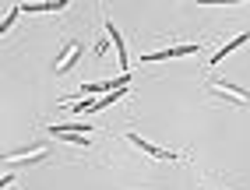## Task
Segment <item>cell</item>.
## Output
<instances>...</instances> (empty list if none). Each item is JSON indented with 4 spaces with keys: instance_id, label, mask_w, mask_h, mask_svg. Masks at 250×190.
I'll return each mask as SVG.
<instances>
[{
    "instance_id": "3",
    "label": "cell",
    "mask_w": 250,
    "mask_h": 190,
    "mask_svg": "<svg viewBox=\"0 0 250 190\" xmlns=\"http://www.w3.org/2000/svg\"><path fill=\"white\" fill-rule=\"evenodd\" d=\"M81 60V46L78 42H67L60 49V57L53 60V74H67V71H74V63Z\"/></svg>"
},
{
    "instance_id": "1",
    "label": "cell",
    "mask_w": 250,
    "mask_h": 190,
    "mask_svg": "<svg viewBox=\"0 0 250 190\" xmlns=\"http://www.w3.org/2000/svg\"><path fill=\"white\" fill-rule=\"evenodd\" d=\"M208 95H215V99H226V102H232V106H250V92H243V88H236V84H229V81H208Z\"/></svg>"
},
{
    "instance_id": "2",
    "label": "cell",
    "mask_w": 250,
    "mask_h": 190,
    "mask_svg": "<svg viewBox=\"0 0 250 190\" xmlns=\"http://www.w3.org/2000/svg\"><path fill=\"white\" fill-rule=\"evenodd\" d=\"M127 137V145H134L138 151H145L148 159H166V162H176V155L173 151H166V148H159V145H152V141H145V137H138V134H124Z\"/></svg>"
},
{
    "instance_id": "5",
    "label": "cell",
    "mask_w": 250,
    "mask_h": 190,
    "mask_svg": "<svg viewBox=\"0 0 250 190\" xmlns=\"http://www.w3.org/2000/svg\"><path fill=\"white\" fill-rule=\"evenodd\" d=\"M106 32H109V39H113V46H116V57H120V67H124L120 74H130V67H127V49H124V36L116 32L113 21H106Z\"/></svg>"
},
{
    "instance_id": "6",
    "label": "cell",
    "mask_w": 250,
    "mask_h": 190,
    "mask_svg": "<svg viewBox=\"0 0 250 190\" xmlns=\"http://www.w3.org/2000/svg\"><path fill=\"white\" fill-rule=\"evenodd\" d=\"M243 42H250V32H243V36H236V39H232V42H226V46L219 49V53H215V57H211V63H222V57H229V53H232V49H240Z\"/></svg>"
},
{
    "instance_id": "4",
    "label": "cell",
    "mask_w": 250,
    "mask_h": 190,
    "mask_svg": "<svg viewBox=\"0 0 250 190\" xmlns=\"http://www.w3.org/2000/svg\"><path fill=\"white\" fill-rule=\"evenodd\" d=\"M197 42H183V46H169V49H155V53H145L141 60L145 63H155V60H169V57H190V53H197Z\"/></svg>"
}]
</instances>
